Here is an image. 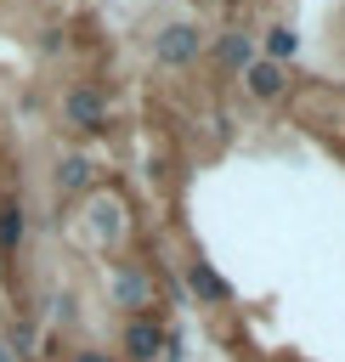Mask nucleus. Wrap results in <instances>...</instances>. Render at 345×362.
Returning a JSON list of instances; mask_svg holds the SVG:
<instances>
[{"instance_id": "nucleus-3", "label": "nucleus", "mask_w": 345, "mask_h": 362, "mask_svg": "<svg viewBox=\"0 0 345 362\" xmlns=\"http://www.w3.org/2000/svg\"><path fill=\"white\" fill-rule=\"evenodd\" d=\"M124 345H130V356H141V362H153V356L164 351V334H158V322H147V317H136V322L124 328Z\"/></svg>"}, {"instance_id": "nucleus-11", "label": "nucleus", "mask_w": 345, "mask_h": 362, "mask_svg": "<svg viewBox=\"0 0 345 362\" xmlns=\"http://www.w3.org/2000/svg\"><path fill=\"white\" fill-rule=\"evenodd\" d=\"M74 362H107L102 351H74Z\"/></svg>"}, {"instance_id": "nucleus-2", "label": "nucleus", "mask_w": 345, "mask_h": 362, "mask_svg": "<svg viewBox=\"0 0 345 362\" xmlns=\"http://www.w3.org/2000/svg\"><path fill=\"white\" fill-rule=\"evenodd\" d=\"M153 51H158L164 62H187V57H198V28H192V23H175V28L158 34Z\"/></svg>"}, {"instance_id": "nucleus-10", "label": "nucleus", "mask_w": 345, "mask_h": 362, "mask_svg": "<svg viewBox=\"0 0 345 362\" xmlns=\"http://www.w3.org/2000/svg\"><path fill=\"white\" fill-rule=\"evenodd\" d=\"M57 181H62V187H85V181H90V164H85V158H62Z\"/></svg>"}, {"instance_id": "nucleus-8", "label": "nucleus", "mask_w": 345, "mask_h": 362, "mask_svg": "<svg viewBox=\"0 0 345 362\" xmlns=\"http://www.w3.org/2000/svg\"><path fill=\"white\" fill-rule=\"evenodd\" d=\"M249 57H255V45H249L243 34H226V40H221V62H232V68H243Z\"/></svg>"}, {"instance_id": "nucleus-4", "label": "nucleus", "mask_w": 345, "mask_h": 362, "mask_svg": "<svg viewBox=\"0 0 345 362\" xmlns=\"http://www.w3.org/2000/svg\"><path fill=\"white\" fill-rule=\"evenodd\" d=\"M113 294H119L130 311H147V305H153V283H147L141 272H119V277H113Z\"/></svg>"}, {"instance_id": "nucleus-7", "label": "nucleus", "mask_w": 345, "mask_h": 362, "mask_svg": "<svg viewBox=\"0 0 345 362\" xmlns=\"http://www.w3.org/2000/svg\"><path fill=\"white\" fill-rule=\"evenodd\" d=\"M187 283H192V288H198L204 300H226V283H221V277H215V272H209L204 260H192V272H187Z\"/></svg>"}, {"instance_id": "nucleus-5", "label": "nucleus", "mask_w": 345, "mask_h": 362, "mask_svg": "<svg viewBox=\"0 0 345 362\" xmlns=\"http://www.w3.org/2000/svg\"><path fill=\"white\" fill-rule=\"evenodd\" d=\"M243 79H249L255 96H277V90H283V68H277V62H249Z\"/></svg>"}, {"instance_id": "nucleus-1", "label": "nucleus", "mask_w": 345, "mask_h": 362, "mask_svg": "<svg viewBox=\"0 0 345 362\" xmlns=\"http://www.w3.org/2000/svg\"><path fill=\"white\" fill-rule=\"evenodd\" d=\"M62 113H68V124H79V130H96V124L107 119V102H102L96 90H68Z\"/></svg>"}, {"instance_id": "nucleus-9", "label": "nucleus", "mask_w": 345, "mask_h": 362, "mask_svg": "<svg viewBox=\"0 0 345 362\" xmlns=\"http://www.w3.org/2000/svg\"><path fill=\"white\" fill-rule=\"evenodd\" d=\"M266 51H271V62H283V57H294V51H300V40H294L288 28H271V40H266Z\"/></svg>"}, {"instance_id": "nucleus-6", "label": "nucleus", "mask_w": 345, "mask_h": 362, "mask_svg": "<svg viewBox=\"0 0 345 362\" xmlns=\"http://www.w3.org/2000/svg\"><path fill=\"white\" fill-rule=\"evenodd\" d=\"M17 238H23V209H17L11 198H0V255H11Z\"/></svg>"}]
</instances>
